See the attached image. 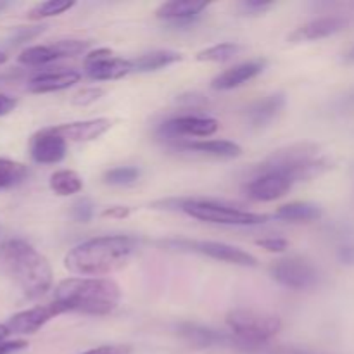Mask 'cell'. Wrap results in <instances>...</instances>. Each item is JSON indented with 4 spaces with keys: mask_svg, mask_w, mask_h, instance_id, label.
Instances as JSON below:
<instances>
[{
    "mask_svg": "<svg viewBox=\"0 0 354 354\" xmlns=\"http://www.w3.org/2000/svg\"><path fill=\"white\" fill-rule=\"evenodd\" d=\"M138 249L130 235H102L82 242L66 254L64 266L83 277H100L124 268Z\"/></svg>",
    "mask_w": 354,
    "mask_h": 354,
    "instance_id": "cell-1",
    "label": "cell"
},
{
    "mask_svg": "<svg viewBox=\"0 0 354 354\" xmlns=\"http://www.w3.org/2000/svg\"><path fill=\"white\" fill-rule=\"evenodd\" d=\"M121 289L116 282L97 277H76L62 280L54 292V303L64 313H82L104 317L116 310Z\"/></svg>",
    "mask_w": 354,
    "mask_h": 354,
    "instance_id": "cell-2",
    "label": "cell"
},
{
    "mask_svg": "<svg viewBox=\"0 0 354 354\" xmlns=\"http://www.w3.org/2000/svg\"><path fill=\"white\" fill-rule=\"evenodd\" d=\"M0 265L30 299H37L50 289L54 277L50 263L26 241L10 239L2 244Z\"/></svg>",
    "mask_w": 354,
    "mask_h": 354,
    "instance_id": "cell-3",
    "label": "cell"
},
{
    "mask_svg": "<svg viewBox=\"0 0 354 354\" xmlns=\"http://www.w3.org/2000/svg\"><path fill=\"white\" fill-rule=\"evenodd\" d=\"M328 168L327 159L322 156L320 147L310 142L292 144L289 147L279 149L256 166L258 171H277L289 176L294 183L304 182L320 175Z\"/></svg>",
    "mask_w": 354,
    "mask_h": 354,
    "instance_id": "cell-4",
    "label": "cell"
},
{
    "mask_svg": "<svg viewBox=\"0 0 354 354\" xmlns=\"http://www.w3.org/2000/svg\"><path fill=\"white\" fill-rule=\"evenodd\" d=\"M154 206H161V209H178L196 220L227 227H256L270 220L266 214L251 213L214 199H168L156 203Z\"/></svg>",
    "mask_w": 354,
    "mask_h": 354,
    "instance_id": "cell-5",
    "label": "cell"
},
{
    "mask_svg": "<svg viewBox=\"0 0 354 354\" xmlns=\"http://www.w3.org/2000/svg\"><path fill=\"white\" fill-rule=\"evenodd\" d=\"M227 325L235 337L258 349L268 348L266 342L282 330V320L279 317L244 308L228 311Z\"/></svg>",
    "mask_w": 354,
    "mask_h": 354,
    "instance_id": "cell-6",
    "label": "cell"
},
{
    "mask_svg": "<svg viewBox=\"0 0 354 354\" xmlns=\"http://www.w3.org/2000/svg\"><path fill=\"white\" fill-rule=\"evenodd\" d=\"M159 245L168 251L176 252H194V254L207 256L216 261L228 263V265L245 266V268H254L258 266V259L248 251L235 248V245L225 244V242L213 241H189V239H166L159 242Z\"/></svg>",
    "mask_w": 354,
    "mask_h": 354,
    "instance_id": "cell-7",
    "label": "cell"
},
{
    "mask_svg": "<svg viewBox=\"0 0 354 354\" xmlns=\"http://www.w3.org/2000/svg\"><path fill=\"white\" fill-rule=\"evenodd\" d=\"M270 273H272L275 282L294 290L313 289L320 282L318 270L303 258L280 259L272 266Z\"/></svg>",
    "mask_w": 354,
    "mask_h": 354,
    "instance_id": "cell-8",
    "label": "cell"
},
{
    "mask_svg": "<svg viewBox=\"0 0 354 354\" xmlns=\"http://www.w3.org/2000/svg\"><path fill=\"white\" fill-rule=\"evenodd\" d=\"M90 47V41L86 40H59L50 45H33V47L24 48L19 54L17 61L24 66H45L50 62L59 61L64 57H75L83 54Z\"/></svg>",
    "mask_w": 354,
    "mask_h": 354,
    "instance_id": "cell-9",
    "label": "cell"
},
{
    "mask_svg": "<svg viewBox=\"0 0 354 354\" xmlns=\"http://www.w3.org/2000/svg\"><path fill=\"white\" fill-rule=\"evenodd\" d=\"M220 128L216 120L206 116H196V114H187V116H176L165 121L158 128V135L166 140H183V137H211Z\"/></svg>",
    "mask_w": 354,
    "mask_h": 354,
    "instance_id": "cell-10",
    "label": "cell"
},
{
    "mask_svg": "<svg viewBox=\"0 0 354 354\" xmlns=\"http://www.w3.org/2000/svg\"><path fill=\"white\" fill-rule=\"evenodd\" d=\"M294 182L289 176L277 171H252V178L245 185V196L256 203H272L280 199L292 189Z\"/></svg>",
    "mask_w": 354,
    "mask_h": 354,
    "instance_id": "cell-11",
    "label": "cell"
},
{
    "mask_svg": "<svg viewBox=\"0 0 354 354\" xmlns=\"http://www.w3.org/2000/svg\"><path fill=\"white\" fill-rule=\"evenodd\" d=\"M85 71L88 78L97 82H106V80H120L133 71V64L127 59L116 57L109 48H97L92 50L83 61Z\"/></svg>",
    "mask_w": 354,
    "mask_h": 354,
    "instance_id": "cell-12",
    "label": "cell"
},
{
    "mask_svg": "<svg viewBox=\"0 0 354 354\" xmlns=\"http://www.w3.org/2000/svg\"><path fill=\"white\" fill-rule=\"evenodd\" d=\"M62 308L57 303L52 301L50 304H45V306H35L30 310H24L16 313L14 317H10V320L7 322V328L10 330V334L17 335H31L37 334L44 325H47L52 318L62 315Z\"/></svg>",
    "mask_w": 354,
    "mask_h": 354,
    "instance_id": "cell-13",
    "label": "cell"
},
{
    "mask_svg": "<svg viewBox=\"0 0 354 354\" xmlns=\"http://www.w3.org/2000/svg\"><path fill=\"white\" fill-rule=\"evenodd\" d=\"M68 151V142L57 133H54L52 128H44L37 131L30 140V154L31 159L38 165H55L66 158Z\"/></svg>",
    "mask_w": 354,
    "mask_h": 354,
    "instance_id": "cell-14",
    "label": "cell"
},
{
    "mask_svg": "<svg viewBox=\"0 0 354 354\" xmlns=\"http://www.w3.org/2000/svg\"><path fill=\"white\" fill-rule=\"evenodd\" d=\"M173 149L214 159H234L242 154V147L230 140H175Z\"/></svg>",
    "mask_w": 354,
    "mask_h": 354,
    "instance_id": "cell-15",
    "label": "cell"
},
{
    "mask_svg": "<svg viewBox=\"0 0 354 354\" xmlns=\"http://www.w3.org/2000/svg\"><path fill=\"white\" fill-rule=\"evenodd\" d=\"M109 128L111 120H107V118H97V120L59 124V127H52V130L59 137L64 138L66 142H92L102 137Z\"/></svg>",
    "mask_w": 354,
    "mask_h": 354,
    "instance_id": "cell-16",
    "label": "cell"
},
{
    "mask_svg": "<svg viewBox=\"0 0 354 354\" xmlns=\"http://www.w3.org/2000/svg\"><path fill=\"white\" fill-rule=\"evenodd\" d=\"M266 68L265 59H256V61L242 62V64L234 66V68L227 69L221 75L211 82V86L214 90H234L237 86H242L244 83L251 82L256 76L261 75Z\"/></svg>",
    "mask_w": 354,
    "mask_h": 354,
    "instance_id": "cell-17",
    "label": "cell"
},
{
    "mask_svg": "<svg viewBox=\"0 0 354 354\" xmlns=\"http://www.w3.org/2000/svg\"><path fill=\"white\" fill-rule=\"evenodd\" d=\"M209 3L206 2H190V0H173V2H166L156 10V16L159 19L166 21L169 24H176V26H183V24H190L207 9Z\"/></svg>",
    "mask_w": 354,
    "mask_h": 354,
    "instance_id": "cell-18",
    "label": "cell"
},
{
    "mask_svg": "<svg viewBox=\"0 0 354 354\" xmlns=\"http://www.w3.org/2000/svg\"><path fill=\"white\" fill-rule=\"evenodd\" d=\"M348 21L342 19L337 16H328V17H318V19L310 21V23L303 24V26L297 28L292 35L289 37V40L292 44L297 41H313V40H322V38L332 37V35L339 33L341 30H344Z\"/></svg>",
    "mask_w": 354,
    "mask_h": 354,
    "instance_id": "cell-19",
    "label": "cell"
},
{
    "mask_svg": "<svg viewBox=\"0 0 354 354\" xmlns=\"http://www.w3.org/2000/svg\"><path fill=\"white\" fill-rule=\"evenodd\" d=\"M82 75L75 69H62V71H47L33 76L28 82V90L33 93H48L66 90L69 86L76 85Z\"/></svg>",
    "mask_w": 354,
    "mask_h": 354,
    "instance_id": "cell-20",
    "label": "cell"
},
{
    "mask_svg": "<svg viewBox=\"0 0 354 354\" xmlns=\"http://www.w3.org/2000/svg\"><path fill=\"white\" fill-rule=\"evenodd\" d=\"M283 107H286V95L283 93H272V95L249 106L245 111V120L252 128H263L272 123L282 113Z\"/></svg>",
    "mask_w": 354,
    "mask_h": 354,
    "instance_id": "cell-21",
    "label": "cell"
},
{
    "mask_svg": "<svg viewBox=\"0 0 354 354\" xmlns=\"http://www.w3.org/2000/svg\"><path fill=\"white\" fill-rule=\"evenodd\" d=\"M324 211L318 204L313 203H290L286 206H280L277 209L275 218L282 221H292V223H301V221H315L320 220Z\"/></svg>",
    "mask_w": 354,
    "mask_h": 354,
    "instance_id": "cell-22",
    "label": "cell"
},
{
    "mask_svg": "<svg viewBox=\"0 0 354 354\" xmlns=\"http://www.w3.org/2000/svg\"><path fill=\"white\" fill-rule=\"evenodd\" d=\"M178 61H182V54H180V52L154 50L137 57L135 61H131V64H133V71L151 73V71H158V69H162V68H168V66L175 64V62Z\"/></svg>",
    "mask_w": 354,
    "mask_h": 354,
    "instance_id": "cell-23",
    "label": "cell"
},
{
    "mask_svg": "<svg viewBox=\"0 0 354 354\" xmlns=\"http://www.w3.org/2000/svg\"><path fill=\"white\" fill-rule=\"evenodd\" d=\"M50 189L57 196H73L83 189V180L78 173L71 169H59L50 176Z\"/></svg>",
    "mask_w": 354,
    "mask_h": 354,
    "instance_id": "cell-24",
    "label": "cell"
},
{
    "mask_svg": "<svg viewBox=\"0 0 354 354\" xmlns=\"http://www.w3.org/2000/svg\"><path fill=\"white\" fill-rule=\"evenodd\" d=\"M28 168L23 162L12 161V159L0 158V190L12 189L26 180Z\"/></svg>",
    "mask_w": 354,
    "mask_h": 354,
    "instance_id": "cell-25",
    "label": "cell"
},
{
    "mask_svg": "<svg viewBox=\"0 0 354 354\" xmlns=\"http://www.w3.org/2000/svg\"><path fill=\"white\" fill-rule=\"evenodd\" d=\"M244 47L234 41H225V44L213 45L209 48H204L197 54V61L201 62H227L237 57Z\"/></svg>",
    "mask_w": 354,
    "mask_h": 354,
    "instance_id": "cell-26",
    "label": "cell"
},
{
    "mask_svg": "<svg viewBox=\"0 0 354 354\" xmlns=\"http://www.w3.org/2000/svg\"><path fill=\"white\" fill-rule=\"evenodd\" d=\"M75 2H64V0H48V2L37 3L33 9L28 12L30 19H45V17L59 16V14H64L66 10L73 9Z\"/></svg>",
    "mask_w": 354,
    "mask_h": 354,
    "instance_id": "cell-27",
    "label": "cell"
},
{
    "mask_svg": "<svg viewBox=\"0 0 354 354\" xmlns=\"http://www.w3.org/2000/svg\"><path fill=\"white\" fill-rule=\"evenodd\" d=\"M138 176H140V169L135 166H120V168H113L104 173V182L116 187L130 185L137 182Z\"/></svg>",
    "mask_w": 354,
    "mask_h": 354,
    "instance_id": "cell-28",
    "label": "cell"
},
{
    "mask_svg": "<svg viewBox=\"0 0 354 354\" xmlns=\"http://www.w3.org/2000/svg\"><path fill=\"white\" fill-rule=\"evenodd\" d=\"M71 216H73V220L78 221V223H88L93 216L92 201L86 199V197H82L80 201H76V203L73 204Z\"/></svg>",
    "mask_w": 354,
    "mask_h": 354,
    "instance_id": "cell-29",
    "label": "cell"
},
{
    "mask_svg": "<svg viewBox=\"0 0 354 354\" xmlns=\"http://www.w3.org/2000/svg\"><path fill=\"white\" fill-rule=\"evenodd\" d=\"M237 7L242 14L256 16V14H263L265 10L272 9L273 2H265V0H242V2H239Z\"/></svg>",
    "mask_w": 354,
    "mask_h": 354,
    "instance_id": "cell-30",
    "label": "cell"
},
{
    "mask_svg": "<svg viewBox=\"0 0 354 354\" xmlns=\"http://www.w3.org/2000/svg\"><path fill=\"white\" fill-rule=\"evenodd\" d=\"M104 95V88H100V86H95V88H83L82 92L76 93L75 97H73V104H76V106H88V104H93L95 100H99L100 97Z\"/></svg>",
    "mask_w": 354,
    "mask_h": 354,
    "instance_id": "cell-31",
    "label": "cell"
},
{
    "mask_svg": "<svg viewBox=\"0 0 354 354\" xmlns=\"http://www.w3.org/2000/svg\"><path fill=\"white\" fill-rule=\"evenodd\" d=\"M47 26H31V28H19L16 30V33L10 37V44L12 45H19L24 44V41H30L33 38H37L38 35H41L45 31Z\"/></svg>",
    "mask_w": 354,
    "mask_h": 354,
    "instance_id": "cell-32",
    "label": "cell"
},
{
    "mask_svg": "<svg viewBox=\"0 0 354 354\" xmlns=\"http://www.w3.org/2000/svg\"><path fill=\"white\" fill-rule=\"evenodd\" d=\"M258 245L268 252H283L287 248H289V242H287L286 239L270 237V239H263V241H258Z\"/></svg>",
    "mask_w": 354,
    "mask_h": 354,
    "instance_id": "cell-33",
    "label": "cell"
},
{
    "mask_svg": "<svg viewBox=\"0 0 354 354\" xmlns=\"http://www.w3.org/2000/svg\"><path fill=\"white\" fill-rule=\"evenodd\" d=\"M82 354H131V348L127 344H111V346H99L95 349H90Z\"/></svg>",
    "mask_w": 354,
    "mask_h": 354,
    "instance_id": "cell-34",
    "label": "cell"
},
{
    "mask_svg": "<svg viewBox=\"0 0 354 354\" xmlns=\"http://www.w3.org/2000/svg\"><path fill=\"white\" fill-rule=\"evenodd\" d=\"M28 348L26 341H0V354H14Z\"/></svg>",
    "mask_w": 354,
    "mask_h": 354,
    "instance_id": "cell-35",
    "label": "cell"
},
{
    "mask_svg": "<svg viewBox=\"0 0 354 354\" xmlns=\"http://www.w3.org/2000/svg\"><path fill=\"white\" fill-rule=\"evenodd\" d=\"M17 106L16 97L6 95V93H0V116H7L9 113H12Z\"/></svg>",
    "mask_w": 354,
    "mask_h": 354,
    "instance_id": "cell-36",
    "label": "cell"
},
{
    "mask_svg": "<svg viewBox=\"0 0 354 354\" xmlns=\"http://www.w3.org/2000/svg\"><path fill=\"white\" fill-rule=\"evenodd\" d=\"M337 259L342 265H354V245H344L339 249Z\"/></svg>",
    "mask_w": 354,
    "mask_h": 354,
    "instance_id": "cell-37",
    "label": "cell"
},
{
    "mask_svg": "<svg viewBox=\"0 0 354 354\" xmlns=\"http://www.w3.org/2000/svg\"><path fill=\"white\" fill-rule=\"evenodd\" d=\"M130 214V207L127 206H113L102 213L106 218H127Z\"/></svg>",
    "mask_w": 354,
    "mask_h": 354,
    "instance_id": "cell-38",
    "label": "cell"
},
{
    "mask_svg": "<svg viewBox=\"0 0 354 354\" xmlns=\"http://www.w3.org/2000/svg\"><path fill=\"white\" fill-rule=\"evenodd\" d=\"M9 334H10V330L7 328V325L0 324V341H6L7 335H9Z\"/></svg>",
    "mask_w": 354,
    "mask_h": 354,
    "instance_id": "cell-39",
    "label": "cell"
},
{
    "mask_svg": "<svg viewBox=\"0 0 354 354\" xmlns=\"http://www.w3.org/2000/svg\"><path fill=\"white\" fill-rule=\"evenodd\" d=\"M275 354H313V353L301 351V349H283V351H280V353H275Z\"/></svg>",
    "mask_w": 354,
    "mask_h": 354,
    "instance_id": "cell-40",
    "label": "cell"
},
{
    "mask_svg": "<svg viewBox=\"0 0 354 354\" xmlns=\"http://www.w3.org/2000/svg\"><path fill=\"white\" fill-rule=\"evenodd\" d=\"M346 61H348V62H353V61H354V48H353L351 52H349L348 57H346Z\"/></svg>",
    "mask_w": 354,
    "mask_h": 354,
    "instance_id": "cell-41",
    "label": "cell"
},
{
    "mask_svg": "<svg viewBox=\"0 0 354 354\" xmlns=\"http://www.w3.org/2000/svg\"><path fill=\"white\" fill-rule=\"evenodd\" d=\"M6 61H7V55L3 54L2 50H0V64H3V62H6Z\"/></svg>",
    "mask_w": 354,
    "mask_h": 354,
    "instance_id": "cell-42",
    "label": "cell"
},
{
    "mask_svg": "<svg viewBox=\"0 0 354 354\" xmlns=\"http://www.w3.org/2000/svg\"><path fill=\"white\" fill-rule=\"evenodd\" d=\"M6 7H7V3H6V2H0V10L6 9Z\"/></svg>",
    "mask_w": 354,
    "mask_h": 354,
    "instance_id": "cell-43",
    "label": "cell"
}]
</instances>
